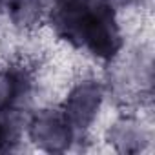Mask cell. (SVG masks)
Instances as JSON below:
<instances>
[{
    "mask_svg": "<svg viewBox=\"0 0 155 155\" xmlns=\"http://www.w3.org/2000/svg\"><path fill=\"white\" fill-rule=\"evenodd\" d=\"M20 142V124L17 120V111L0 113V153H8Z\"/></svg>",
    "mask_w": 155,
    "mask_h": 155,
    "instance_id": "ba28073f",
    "label": "cell"
},
{
    "mask_svg": "<svg viewBox=\"0 0 155 155\" xmlns=\"http://www.w3.org/2000/svg\"><path fill=\"white\" fill-rule=\"evenodd\" d=\"M79 49H86L93 58L111 64L124 49V35L111 0H95L81 33Z\"/></svg>",
    "mask_w": 155,
    "mask_h": 155,
    "instance_id": "6da1fadb",
    "label": "cell"
},
{
    "mask_svg": "<svg viewBox=\"0 0 155 155\" xmlns=\"http://www.w3.org/2000/svg\"><path fill=\"white\" fill-rule=\"evenodd\" d=\"M33 71L24 62L0 64V113L17 111L33 90Z\"/></svg>",
    "mask_w": 155,
    "mask_h": 155,
    "instance_id": "5b68a950",
    "label": "cell"
},
{
    "mask_svg": "<svg viewBox=\"0 0 155 155\" xmlns=\"http://www.w3.org/2000/svg\"><path fill=\"white\" fill-rule=\"evenodd\" d=\"M8 9L9 22L18 31H33L46 18L44 0H8L4 6Z\"/></svg>",
    "mask_w": 155,
    "mask_h": 155,
    "instance_id": "52a82bcc",
    "label": "cell"
},
{
    "mask_svg": "<svg viewBox=\"0 0 155 155\" xmlns=\"http://www.w3.org/2000/svg\"><path fill=\"white\" fill-rule=\"evenodd\" d=\"M111 2L117 8H137V6H140L144 2V0H111Z\"/></svg>",
    "mask_w": 155,
    "mask_h": 155,
    "instance_id": "9c48e42d",
    "label": "cell"
},
{
    "mask_svg": "<svg viewBox=\"0 0 155 155\" xmlns=\"http://www.w3.org/2000/svg\"><path fill=\"white\" fill-rule=\"evenodd\" d=\"M104 99V84L95 77H82L71 84L58 110L64 115V119L71 124V128L77 131V135H81L86 133L97 120Z\"/></svg>",
    "mask_w": 155,
    "mask_h": 155,
    "instance_id": "7a4b0ae2",
    "label": "cell"
},
{
    "mask_svg": "<svg viewBox=\"0 0 155 155\" xmlns=\"http://www.w3.org/2000/svg\"><path fill=\"white\" fill-rule=\"evenodd\" d=\"M106 142L117 153L135 155L146 150L150 142V131L139 117L120 115L108 126Z\"/></svg>",
    "mask_w": 155,
    "mask_h": 155,
    "instance_id": "8992f818",
    "label": "cell"
},
{
    "mask_svg": "<svg viewBox=\"0 0 155 155\" xmlns=\"http://www.w3.org/2000/svg\"><path fill=\"white\" fill-rule=\"evenodd\" d=\"M95 0H53L46 9V20L55 37L79 49L81 33Z\"/></svg>",
    "mask_w": 155,
    "mask_h": 155,
    "instance_id": "277c9868",
    "label": "cell"
},
{
    "mask_svg": "<svg viewBox=\"0 0 155 155\" xmlns=\"http://www.w3.org/2000/svg\"><path fill=\"white\" fill-rule=\"evenodd\" d=\"M6 4H8V0H0V9H2V8H4Z\"/></svg>",
    "mask_w": 155,
    "mask_h": 155,
    "instance_id": "30bf717a",
    "label": "cell"
},
{
    "mask_svg": "<svg viewBox=\"0 0 155 155\" xmlns=\"http://www.w3.org/2000/svg\"><path fill=\"white\" fill-rule=\"evenodd\" d=\"M26 133L29 142L46 153H64L77 140V131L64 119L60 110H38L28 120Z\"/></svg>",
    "mask_w": 155,
    "mask_h": 155,
    "instance_id": "3957f363",
    "label": "cell"
}]
</instances>
